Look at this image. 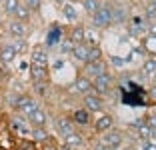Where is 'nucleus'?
Listing matches in <instances>:
<instances>
[{
    "instance_id": "obj_1",
    "label": "nucleus",
    "mask_w": 156,
    "mask_h": 150,
    "mask_svg": "<svg viewBox=\"0 0 156 150\" xmlns=\"http://www.w3.org/2000/svg\"><path fill=\"white\" fill-rule=\"evenodd\" d=\"M12 108L28 118V114L34 112V110L38 108V104H36V100H34V96L24 94V92H18V94H16V100L12 102Z\"/></svg>"
},
{
    "instance_id": "obj_2",
    "label": "nucleus",
    "mask_w": 156,
    "mask_h": 150,
    "mask_svg": "<svg viewBox=\"0 0 156 150\" xmlns=\"http://www.w3.org/2000/svg\"><path fill=\"white\" fill-rule=\"evenodd\" d=\"M122 140H124V134L120 130H116V128H112V130L104 132V134H100V146L104 150H116L122 146Z\"/></svg>"
},
{
    "instance_id": "obj_3",
    "label": "nucleus",
    "mask_w": 156,
    "mask_h": 150,
    "mask_svg": "<svg viewBox=\"0 0 156 150\" xmlns=\"http://www.w3.org/2000/svg\"><path fill=\"white\" fill-rule=\"evenodd\" d=\"M92 24L96 28H108L112 24V4H102L92 14Z\"/></svg>"
},
{
    "instance_id": "obj_4",
    "label": "nucleus",
    "mask_w": 156,
    "mask_h": 150,
    "mask_svg": "<svg viewBox=\"0 0 156 150\" xmlns=\"http://www.w3.org/2000/svg\"><path fill=\"white\" fill-rule=\"evenodd\" d=\"M112 84H114V78H112L110 72H104V74H100V76L92 78V88H94V92H96L98 96L108 94L110 88H112Z\"/></svg>"
},
{
    "instance_id": "obj_5",
    "label": "nucleus",
    "mask_w": 156,
    "mask_h": 150,
    "mask_svg": "<svg viewBox=\"0 0 156 150\" xmlns=\"http://www.w3.org/2000/svg\"><path fill=\"white\" fill-rule=\"evenodd\" d=\"M8 126H10V130L16 132V134H28V132L32 130V126H30L28 118H26V116H22L20 112H16L12 118L8 120Z\"/></svg>"
},
{
    "instance_id": "obj_6",
    "label": "nucleus",
    "mask_w": 156,
    "mask_h": 150,
    "mask_svg": "<svg viewBox=\"0 0 156 150\" xmlns=\"http://www.w3.org/2000/svg\"><path fill=\"white\" fill-rule=\"evenodd\" d=\"M6 32H8V36H12V38H26L28 26H26V22H22V20L10 18L8 22H6Z\"/></svg>"
},
{
    "instance_id": "obj_7",
    "label": "nucleus",
    "mask_w": 156,
    "mask_h": 150,
    "mask_svg": "<svg viewBox=\"0 0 156 150\" xmlns=\"http://www.w3.org/2000/svg\"><path fill=\"white\" fill-rule=\"evenodd\" d=\"M82 104H84V108L90 110V112H102V110H104V102H102V96H98L94 90L82 96Z\"/></svg>"
},
{
    "instance_id": "obj_8",
    "label": "nucleus",
    "mask_w": 156,
    "mask_h": 150,
    "mask_svg": "<svg viewBox=\"0 0 156 150\" xmlns=\"http://www.w3.org/2000/svg\"><path fill=\"white\" fill-rule=\"evenodd\" d=\"M104 72H108V64H106V60L102 58V60H96V62H86L82 74L88 76V78H96V76H100V74H104Z\"/></svg>"
},
{
    "instance_id": "obj_9",
    "label": "nucleus",
    "mask_w": 156,
    "mask_h": 150,
    "mask_svg": "<svg viewBox=\"0 0 156 150\" xmlns=\"http://www.w3.org/2000/svg\"><path fill=\"white\" fill-rule=\"evenodd\" d=\"M54 126H56V132H58L62 138L68 136V134H72V132L76 130V124L72 122L70 116H58V118L54 120Z\"/></svg>"
},
{
    "instance_id": "obj_10",
    "label": "nucleus",
    "mask_w": 156,
    "mask_h": 150,
    "mask_svg": "<svg viewBox=\"0 0 156 150\" xmlns=\"http://www.w3.org/2000/svg\"><path fill=\"white\" fill-rule=\"evenodd\" d=\"M112 128H114V118L110 114H106V112L98 114V118L94 120V132L96 134H104V132L112 130Z\"/></svg>"
},
{
    "instance_id": "obj_11",
    "label": "nucleus",
    "mask_w": 156,
    "mask_h": 150,
    "mask_svg": "<svg viewBox=\"0 0 156 150\" xmlns=\"http://www.w3.org/2000/svg\"><path fill=\"white\" fill-rule=\"evenodd\" d=\"M90 110H86V108H76L72 112V122L76 124V126H88V124H92V118H90Z\"/></svg>"
},
{
    "instance_id": "obj_12",
    "label": "nucleus",
    "mask_w": 156,
    "mask_h": 150,
    "mask_svg": "<svg viewBox=\"0 0 156 150\" xmlns=\"http://www.w3.org/2000/svg\"><path fill=\"white\" fill-rule=\"evenodd\" d=\"M74 90L78 92V94H88V92H92L94 88H92V78L84 76V74H80V76H76V80H74Z\"/></svg>"
},
{
    "instance_id": "obj_13",
    "label": "nucleus",
    "mask_w": 156,
    "mask_h": 150,
    "mask_svg": "<svg viewBox=\"0 0 156 150\" xmlns=\"http://www.w3.org/2000/svg\"><path fill=\"white\" fill-rule=\"evenodd\" d=\"M16 52H14V48H12V44L10 42H4V44H0V64H12L14 62V58H16Z\"/></svg>"
},
{
    "instance_id": "obj_14",
    "label": "nucleus",
    "mask_w": 156,
    "mask_h": 150,
    "mask_svg": "<svg viewBox=\"0 0 156 150\" xmlns=\"http://www.w3.org/2000/svg\"><path fill=\"white\" fill-rule=\"evenodd\" d=\"M28 122H30V126H46V122H48V116H46L44 108H40V106H38L34 112L28 114Z\"/></svg>"
},
{
    "instance_id": "obj_15",
    "label": "nucleus",
    "mask_w": 156,
    "mask_h": 150,
    "mask_svg": "<svg viewBox=\"0 0 156 150\" xmlns=\"http://www.w3.org/2000/svg\"><path fill=\"white\" fill-rule=\"evenodd\" d=\"M30 136H32V140L36 142V144H46V142L50 140V134H48L46 126H32Z\"/></svg>"
},
{
    "instance_id": "obj_16",
    "label": "nucleus",
    "mask_w": 156,
    "mask_h": 150,
    "mask_svg": "<svg viewBox=\"0 0 156 150\" xmlns=\"http://www.w3.org/2000/svg\"><path fill=\"white\" fill-rule=\"evenodd\" d=\"M88 48H90V44H88V42H80V44H74L72 56L78 60V62L86 64V62H88Z\"/></svg>"
},
{
    "instance_id": "obj_17",
    "label": "nucleus",
    "mask_w": 156,
    "mask_h": 150,
    "mask_svg": "<svg viewBox=\"0 0 156 150\" xmlns=\"http://www.w3.org/2000/svg\"><path fill=\"white\" fill-rule=\"evenodd\" d=\"M30 78H32V82L34 80H48V66L30 62Z\"/></svg>"
},
{
    "instance_id": "obj_18",
    "label": "nucleus",
    "mask_w": 156,
    "mask_h": 150,
    "mask_svg": "<svg viewBox=\"0 0 156 150\" xmlns=\"http://www.w3.org/2000/svg\"><path fill=\"white\" fill-rule=\"evenodd\" d=\"M64 144L68 146V148H72V150H76V148H82V146H84V136L80 134V132H76V130H74L72 134L64 136Z\"/></svg>"
},
{
    "instance_id": "obj_19",
    "label": "nucleus",
    "mask_w": 156,
    "mask_h": 150,
    "mask_svg": "<svg viewBox=\"0 0 156 150\" xmlns=\"http://www.w3.org/2000/svg\"><path fill=\"white\" fill-rule=\"evenodd\" d=\"M32 62L34 64H42V66H48V52L42 46H36L32 50Z\"/></svg>"
},
{
    "instance_id": "obj_20",
    "label": "nucleus",
    "mask_w": 156,
    "mask_h": 150,
    "mask_svg": "<svg viewBox=\"0 0 156 150\" xmlns=\"http://www.w3.org/2000/svg\"><path fill=\"white\" fill-rule=\"evenodd\" d=\"M126 18H128V10L124 8V6H120V4L112 6V24H120Z\"/></svg>"
},
{
    "instance_id": "obj_21",
    "label": "nucleus",
    "mask_w": 156,
    "mask_h": 150,
    "mask_svg": "<svg viewBox=\"0 0 156 150\" xmlns=\"http://www.w3.org/2000/svg\"><path fill=\"white\" fill-rule=\"evenodd\" d=\"M68 38L74 42V44H80V42H86V28L84 26H74L70 30Z\"/></svg>"
},
{
    "instance_id": "obj_22",
    "label": "nucleus",
    "mask_w": 156,
    "mask_h": 150,
    "mask_svg": "<svg viewBox=\"0 0 156 150\" xmlns=\"http://www.w3.org/2000/svg\"><path fill=\"white\" fill-rule=\"evenodd\" d=\"M48 90H50V84H48V80H34L32 82V92L36 96H40V98H44L46 94H48Z\"/></svg>"
},
{
    "instance_id": "obj_23",
    "label": "nucleus",
    "mask_w": 156,
    "mask_h": 150,
    "mask_svg": "<svg viewBox=\"0 0 156 150\" xmlns=\"http://www.w3.org/2000/svg\"><path fill=\"white\" fill-rule=\"evenodd\" d=\"M20 4H22V0H2V8H4V14L12 18L14 12H16V8H18Z\"/></svg>"
},
{
    "instance_id": "obj_24",
    "label": "nucleus",
    "mask_w": 156,
    "mask_h": 150,
    "mask_svg": "<svg viewBox=\"0 0 156 150\" xmlns=\"http://www.w3.org/2000/svg\"><path fill=\"white\" fill-rule=\"evenodd\" d=\"M32 16V10L28 8V6H24V4H20L18 8H16V12H14V16L12 18H16V20H22V22H28V18Z\"/></svg>"
},
{
    "instance_id": "obj_25",
    "label": "nucleus",
    "mask_w": 156,
    "mask_h": 150,
    "mask_svg": "<svg viewBox=\"0 0 156 150\" xmlns=\"http://www.w3.org/2000/svg\"><path fill=\"white\" fill-rule=\"evenodd\" d=\"M142 74H144V76H148V78H154V74H156V58L144 60V64H142Z\"/></svg>"
},
{
    "instance_id": "obj_26",
    "label": "nucleus",
    "mask_w": 156,
    "mask_h": 150,
    "mask_svg": "<svg viewBox=\"0 0 156 150\" xmlns=\"http://www.w3.org/2000/svg\"><path fill=\"white\" fill-rule=\"evenodd\" d=\"M10 44H12V48H14V52H16V54H24V52L28 50L26 38H12V40H10Z\"/></svg>"
},
{
    "instance_id": "obj_27",
    "label": "nucleus",
    "mask_w": 156,
    "mask_h": 150,
    "mask_svg": "<svg viewBox=\"0 0 156 150\" xmlns=\"http://www.w3.org/2000/svg\"><path fill=\"white\" fill-rule=\"evenodd\" d=\"M96 60H102V48L98 44H90V48H88V62H96Z\"/></svg>"
},
{
    "instance_id": "obj_28",
    "label": "nucleus",
    "mask_w": 156,
    "mask_h": 150,
    "mask_svg": "<svg viewBox=\"0 0 156 150\" xmlns=\"http://www.w3.org/2000/svg\"><path fill=\"white\" fill-rule=\"evenodd\" d=\"M62 14H64V18L66 20H70V22H76L78 20V12H76V8H74L72 4H64V8H62Z\"/></svg>"
},
{
    "instance_id": "obj_29",
    "label": "nucleus",
    "mask_w": 156,
    "mask_h": 150,
    "mask_svg": "<svg viewBox=\"0 0 156 150\" xmlns=\"http://www.w3.org/2000/svg\"><path fill=\"white\" fill-rule=\"evenodd\" d=\"M82 6H84V10H86V14H94L98 8H100V0H82Z\"/></svg>"
},
{
    "instance_id": "obj_30",
    "label": "nucleus",
    "mask_w": 156,
    "mask_h": 150,
    "mask_svg": "<svg viewBox=\"0 0 156 150\" xmlns=\"http://www.w3.org/2000/svg\"><path fill=\"white\" fill-rule=\"evenodd\" d=\"M144 50L146 52H150V54H156V36L154 34H148L146 38H144Z\"/></svg>"
},
{
    "instance_id": "obj_31",
    "label": "nucleus",
    "mask_w": 156,
    "mask_h": 150,
    "mask_svg": "<svg viewBox=\"0 0 156 150\" xmlns=\"http://www.w3.org/2000/svg\"><path fill=\"white\" fill-rule=\"evenodd\" d=\"M134 130H138V136H140V140H148V138H150V126H148V122L140 124V126L134 128Z\"/></svg>"
},
{
    "instance_id": "obj_32",
    "label": "nucleus",
    "mask_w": 156,
    "mask_h": 150,
    "mask_svg": "<svg viewBox=\"0 0 156 150\" xmlns=\"http://www.w3.org/2000/svg\"><path fill=\"white\" fill-rule=\"evenodd\" d=\"M60 50H62L64 54H72V50H74V42L70 40V38H64V40L60 42Z\"/></svg>"
},
{
    "instance_id": "obj_33",
    "label": "nucleus",
    "mask_w": 156,
    "mask_h": 150,
    "mask_svg": "<svg viewBox=\"0 0 156 150\" xmlns=\"http://www.w3.org/2000/svg\"><path fill=\"white\" fill-rule=\"evenodd\" d=\"M58 38H60L58 26H52V32H50V36H48V40H46V46H54V42H58Z\"/></svg>"
},
{
    "instance_id": "obj_34",
    "label": "nucleus",
    "mask_w": 156,
    "mask_h": 150,
    "mask_svg": "<svg viewBox=\"0 0 156 150\" xmlns=\"http://www.w3.org/2000/svg\"><path fill=\"white\" fill-rule=\"evenodd\" d=\"M22 4H24V6H28V8L32 10V12H36V10H40L42 0H22Z\"/></svg>"
},
{
    "instance_id": "obj_35",
    "label": "nucleus",
    "mask_w": 156,
    "mask_h": 150,
    "mask_svg": "<svg viewBox=\"0 0 156 150\" xmlns=\"http://www.w3.org/2000/svg\"><path fill=\"white\" fill-rule=\"evenodd\" d=\"M146 16L148 18L156 16V0H148L146 2Z\"/></svg>"
},
{
    "instance_id": "obj_36",
    "label": "nucleus",
    "mask_w": 156,
    "mask_h": 150,
    "mask_svg": "<svg viewBox=\"0 0 156 150\" xmlns=\"http://www.w3.org/2000/svg\"><path fill=\"white\" fill-rule=\"evenodd\" d=\"M18 146L24 148V150H36V142H34V140H20Z\"/></svg>"
},
{
    "instance_id": "obj_37",
    "label": "nucleus",
    "mask_w": 156,
    "mask_h": 150,
    "mask_svg": "<svg viewBox=\"0 0 156 150\" xmlns=\"http://www.w3.org/2000/svg\"><path fill=\"white\" fill-rule=\"evenodd\" d=\"M142 150H156V142H152V140H142Z\"/></svg>"
},
{
    "instance_id": "obj_38",
    "label": "nucleus",
    "mask_w": 156,
    "mask_h": 150,
    "mask_svg": "<svg viewBox=\"0 0 156 150\" xmlns=\"http://www.w3.org/2000/svg\"><path fill=\"white\" fill-rule=\"evenodd\" d=\"M110 62L114 64V66H118V68H122V66H124V60H122V58H118V56H112Z\"/></svg>"
},
{
    "instance_id": "obj_39",
    "label": "nucleus",
    "mask_w": 156,
    "mask_h": 150,
    "mask_svg": "<svg viewBox=\"0 0 156 150\" xmlns=\"http://www.w3.org/2000/svg\"><path fill=\"white\" fill-rule=\"evenodd\" d=\"M148 140L156 142V128H152V126H150V138H148Z\"/></svg>"
},
{
    "instance_id": "obj_40",
    "label": "nucleus",
    "mask_w": 156,
    "mask_h": 150,
    "mask_svg": "<svg viewBox=\"0 0 156 150\" xmlns=\"http://www.w3.org/2000/svg\"><path fill=\"white\" fill-rule=\"evenodd\" d=\"M150 96L156 100V86H152V88H150Z\"/></svg>"
},
{
    "instance_id": "obj_41",
    "label": "nucleus",
    "mask_w": 156,
    "mask_h": 150,
    "mask_svg": "<svg viewBox=\"0 0 156 150\" xmlns=\"http://www.w3.org/2000/svg\"><path fill=\"white\" fill-rule=\"evenodd\" d=\"M58 150H72V148H68V146H66V144H62V146H60Z\"/></svg>"
},
{
    "instance_id": "obj_42",
    "label": "nucleus",
    "mask_w": 156,
    "mask_h": 150,
    "mask_svg": "<svg viewBox=\"0 0 156 150\" xmlns=\"http://www.w3.org/2000/svg\"><path fill=\"white\" fill-rule=\"evenodd\" d=\"M2 80H4V74H2V70H0V84H2Z\"/></svg>"
},
{
    "instance_id": "obj_43",
    "label": "nucleus",
    "mask_w": 156,
    "mask_h": 150,
    "mask_svg": "<svg viewBox=\"0 0 156 150\" xmlns=\"http://www.w3.org/2000/svg\"><path fill=\"white\" fill-rule=\"evenodd\" d=\"M150 34H154V36H156V26H152V32H150Z\"/></svg>"
},
{
    "instance_id": "obj_44",
    "label": "nucleus",
    "mask_w": 156,
    "mask_h": 150,
    "mask_svg": "<svg viewBox=\"0 0 156 150\" xmlns=\"http://www.w3.org/2000/svg\"><path fill=\"white\" fill-rule=\"evenodd\" d=\"M12 150H24V148H20V146H18V144H16V146H14V148H12Z\"/></svg>"
},
{
    "instance_id": "obj_45",
    "label": "nucleus",
    "mask_w": 156,
    "mask_h": 150,
    "mask_svg": "<svg viewBox=\"0 0 156 150\" xmlns=\"http://www.w3.org/2000/svg\"><path fill=\"white\" fill-rule=\"evenodd\" d=\"M66 2H70V4H72V2H78V0H66Z\"/></svg>"
},
{
    "instance_id": "obj_46",
    "label": "nucleus",
    "mask_w": 156,
    "mask_h": 150,
    "mask_svg": "<svg viewBox=\"0 0 156 150\" xmlns=\"http://www.w3.org/2000/svg\"><path fill=\"white\" fill-rule=\"evenodd\" d=\"M0 150H6V148H4V146H0Z\"/></svg>"
},
{
    "instance_id": "obj_47",
    "label": "nucleus",
    "mask_w": 156,
    "mask_h": 150,
    "mask_svg": "<svg viewBox=\"0 0 156 150\" xmlns=\"http://www.w3.org/2000/svg\"><path fill=\"white\" fill-rule=\"evenodd\" d=\"M152 80H156V74H154V78H152Z\"/></svg>"
},
{
    "instance_id": "obj_48",
    "label": "nucleus",
    "mask_w": 156,
    "mask_h": 150,
    "mask_svg": "<svg viewBox=\"0 0 156 150\" xmlns=\"http://www.w3.org/2000/svg\"><path fill=\"white\" fill-rule=\"evenodd\" d=\"M0 6H2V0H0Z\"/></svg>"
}]
</instances>
